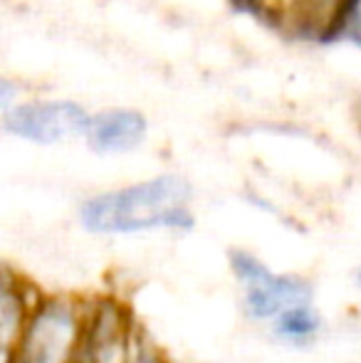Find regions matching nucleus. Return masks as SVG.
<instances>
[{
    "mask_svg": "<svg viewBox=\"0 0 361 363\" xmlns=\"http://www.w3.org/2000/svg\"><path fill=\"white\" fill-rule=\"evenodd\" d=\"M196 191L181 173H156L96 191L77 206V223L94 238H188L198 228Z\"/></svg>",
    "mask_w": 361,
    "mask_h": 363,
    "instance_id": "1",
    "label": "nucleus"
},
{
    "mask_svg": "<svg viewBox=\"0 0 361 363\" xmlns=\"http://www.w3.org/2000/svg\"><path fill=\"white\" fill-rule=\"evenodd\" d=\"M228 272L235 282L243 316L255 326H267L289 306L317 299V287L312 279L299 272L274 269L252 250H228Z\"/></svg>",
    "mask_w": 361,
    "mask_h": 363,
    "instance_id": "2",
    "label": "nucleus"
},
{
    "mask_svg": "<svg viewBox=\"0 0 361 363\" xmlns=\"http://www.w3.org/2000/svg\"><path fill=\"white\" fill-rule=\"evenodd\" d=\"M89 306L55 294L35 301L10 363H72L87 326Z\"/></svg>",
    "mask_w": 361,
    "mask_h": 363,
    "instance_id": "3",
    "label": "nucleus"
},
{
    "mask_svg": "<svg viewBox=\"0 0 361 363\" xmlns=\"http://www.w3.org/2000/svg\"><path fill=\"white\" fill-rule=\"evenodd\" d=\"M89 111L72 99H28L0 116L3 134L35 146H57L82 139Z\"/></svg>",
    "mask_w": 361,
    "mask_h": 363,
    "instance_id": "4",
    "label": "nucleus"
},
{
    "mask_svg": "<svg viewBox=\"0 0 361 363\" xmlns=\"http://www.w3.org/2000/svg\"><path fill=\"white\" fill-rule=\"evenodd\" d=\"M149 136V119L131 106H111L89 114L82 134L84 146L96 156H126L144 146Z\"/></svg>",
    "mask_w": 361,
    "mask_h": 363,
    "instance_id": "5",
    "label": "nucleus"
},
{
    "mask_svg": "<svg viewBox=\"0 0 361 363\" xmlns=\"http://www.w3.org/2000/svg\"><path fill=\"white\" fill-rule=\"evenodd\" d=\"M327 314L319 309L317 299L289 306L265 326L274 346L284 351H294V354L317 349L327 336Z\"/></svg>",
    "mask_w": 361,
    "mask_h": 363,
    "instance_id": "6",
    "label": "nucleus"
},
{
    "mask_svg": "<svg viewBox=\"0 0 361 363\" xmlns=\"http://www.w3.org/2000/svg\"><path fill=\"white\" fill-rule=\"evenodd\" d=\"M35 301L38 299L30 296L28 284L13 269L0 264V363L13 361Z\"/></svg>",
    "mask_w": 361,
    "mask_h": 363,
    "instance_id": "7",
    "label": "nucleus"
},
{
    "mask_svg": "<svg viewBox=\"0 0 361 363\" xmlns=\"http://www.w3.org/2000/svg\"><path fill=\"white\" fill-rule=\"evenodd\" d=\"M327 38H339L361 48V0H344L327 30Z\"/></svg>",
    "mask_w": 361,
    "mask_h": 363,
    "instance_id": "8",
    "label": "nucleus"
},
{
    "mask_svg": "<svg viewBox=\"0 0 361 363\" xmlns=\"http://www.w3.org/2000/svg\"><path fill=\"white\" fill-rule=\"evenodd\" d=\"M129 363H166V359L161 356V351L156 349L151 341H144V339H139V336H136Z\"/></svg>",
    "mask_w": 361,
    "mask_h": 363,
    "instance_id": "9",
    "label": "nucleus"
},
{
    "mask_svg": "<svg viewBox=\"0 0 361 363\" xmlns=\"http://www.w3.org/2000/svg\"><path fill=\"white\" fill-rule=\"evenodd\" d=\"M18 96H20L18 82L0 74V111H8L13 104H18Z\"/></svg>",
    "mask_w": 361,
    "mask_h": 363,
    "instance_id": "10",
    "label": "nucleus"
},
{
    "mask_svg": "<svg viewBox=\"0 0 361 363\" xmlns=\"http://www.w3.org/2000/svg\"><path fill=\"white\" fill-rule=\"evenodd\" d=\"M352 284H354L357 289H361V262L352 269Z\"/></svg>",
    "mask_w": 361,
    "mask_h": 363,
    "instance_id": "11",
    "label": "nucleus"
}]
</instances>
